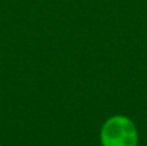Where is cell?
Wrapping results in <instances>:
<instances>
[{
  "label": "cell",
  "mask_w": 147,
  "mask_h": 146,
  "mask_svg": "<svg viewBox=\"0 0 147 146\" xmlns=\"http://www.w3.org/2000/svg\"><path fill=\"white\" fill-rule=\"evenodd\" d=\"M102 146H137L138 132L129 118L115 115L107 119L101 129Z\"/></svg>",
  "instance_id": "6da1fadb"
}]
</instances>
